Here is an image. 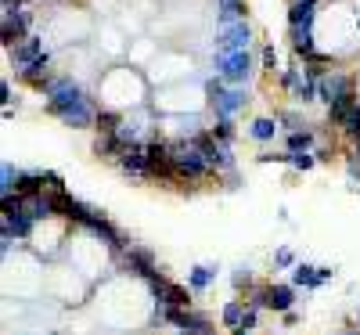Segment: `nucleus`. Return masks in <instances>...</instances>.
Wrapping results in <instances>:
<instances>
[{
	"label": "nucleus",
	"instance_id": "nucleus-9",
	"mask_svg": "<svg viewBox=\"0 0 360 335\" xmlns=\"http://www.w3.org/2000/svg\"><path fill=\"white\" fill-rule=\"evenodd\" d=\"M119 263H123V270L127 274H134V278H141V282H148V278H155L159 274V260H155V253L148 249V246H130L119 253Z\"/></svg>",
	"mask_w": 360,
	"mask_h": 335
},
{
	"label": "nucleus",
	"instance_id": "nucleus-6",
	"mask_svg": "<svg viewBox=\"0 0 360 335\" xmlns=\"http://www.w3.org/2000/svg\"><path fill=\"white\" fill-rule=\"evenodd\" d=\"M213 72L224 76L227 83H249L256 76V62H252L249 51H217Z\"/></svg>",
	"mask_w": 360,
	"mask_h": 335
},
{
	"label": "nucleus",
	"instance_id": "nucleus-14",
	"mask_svg": "<svg viewBox=\"0 0 360 335\" xmlns=\"http://www.w3.org/2000/svg\"><path fill=\"white\" fill-rule=\"evenodd\" d=\"M295 307V285L292 282H266V310L288 314Z\"/></svg>",
	"mask_w": 360,
	"mask_h": 335
},
{
	"label": "nucleus",
	"instance_id": "nucleus-3",
	"mask_svg": "<svg viewBox=\"0 0 360 335\" xmlns=\"http://www.w3.org/2000/svg\"><path fill=\"white\" fill-rule=\"evenodd\" d=\"M205 101L213 108V119H234L238 112L249 108V90L245 83H227L224 76H209L205 80Z\"/></svg>",
	"mask_w": 360,
	"mask_h": 335
},
{
	"label": "nucleus",
	"instance_id": "nucleus-13",
	"mask_svg": "<svg viewBox=\"0 0 360 335\" xmlns=\"http://www.w3.org/2000/svg\"><path fill=\"white\" fill-rule=\"evenodd\" d=\"M288 47L303 62L310 54H317V25H288Z\"/></svg>",
	"mask_w": 360,
	"mask_h": 335
},
{
	"label": "nucleus",
	"instance_id": "nucleus-25",
	"mask_svg": "<svg viewBox=\"0 0 360 335\" xmlns=\"http://www.w3.org/2000/svg\"><path fill=\"white\" fill-rule=\"evenodd\" d=\"M18 177H22V170H18V166H11V163L0 166V198H4V195H15Z\"/></svg>",
	"mask_w": 360,
	"mask_h": 335
},
{
	"label": "nucleus",
	"instance_id": "nucleus-20",
	"mask_svg": "<svg viewBox=\"0 0 360 335\" xmlns=\"http://www.w3.org/2000/svg\"><path fill=\"white\" fill-rule=\"evenodd\" d=\"M217 274H220V270H217L213 263H198V267H191V270H188V285H191V292H205L209 285L217 282Z\"/></svg>",
	"mask_w": 360,
	"mask_h": 335
},
{
	"label": "nucleus",
	"instance_id": "nucleus-12",
	"mask_svg": "<svg viewBox=\"0 0 360 335\" xmlns=\"http://www.w3.org/2000/svg\"><path fill=\"white\" fill-rule=\"evenodd\" d=\"M44 54H47V40L40 33H29L25 40H18L15 47H8V62L15 65V72H22L25 65H33L37 58H44Z\"/></svg>",
	"mask_w": 360,
	"mask_h": 335
},
{
	"label": "nucleus",
	"instance_id": "nucleus-29",
	"mask_svg": "<svg viewBox=\"0 0 360 335\" xmlns=\"http://www.w3.org/2000/svg\"><path fill=\"white\" fill-rule=\"evenodd\" d=\"M0 101H4V119H11V105H18V98H15V87L8 76L0 80Z\"/></svg>",
	"mask_w": 360,
	"mask_h": 335
},
{
	"label": "nucleus",
	"instance_id": "nucleus-16",
	"mask_svg": "<svg viewBox=\"0 0 360 335\" xmlns=\"http://www.w3.org/2000/svg\"><path fill=\"white\" fill-rule=\"evenodd\" d=\"M321 0H288V25H317Z\"/></svg>",
	"mask_w": 360,
	"mask_h": 335
},
{
	"label": "nucleus",
	"instance_id": "nucleus-4",
	"mask_svg": "<svg viewBox=\"0 0 360 335\" xmlns=\"http://www.w3.org/2000/svg\"><path fill=\"white\" fill-rule=\"evenodd\" d=\"M47 112H51L54 119H62V123L72 127V130H94L101 105H98V98L86 90V94H79V98H72V101H65V105H51Z\"/></svg>",
	"mask_w": 360,
	"mask_h": 335
},
{
	"label": "nucleus",
	"instance_id": "nucleus-11",
	"mask_svg": "<svg viewBox=\"0 0 360 335\" xmlns=\"http://www.w3.org/2000/svg\"><path fill=\"white\" fill-rule=\"evenodd\" d=\"M119 173H127L134 180H152L148 177V144H123V151L112 159Z\"/></svg>",
	"mask_w": 360,
	"mask_h": 335
},
{
	"label": "nucleus",
	"instance_id": "nucleus-5",
	"mask_svg": "<svg viewBox=\"0 0 360 335\" xmlns=\"http://www.w3.org/2000/svg\"><path fill=\"white\" fill-rule=\"evenodd\" d=\"M33 22H37V11L29 4H18V8H4L0 11V44L15 47L18 40H25L29 33H33Z\"/></svg>",
	"mask_w": 360,
	"mask_h": 335
},
{
	"label": "nucleus",
	"instance_id": "nucleus-32",
	"mask_svg": "<svg viewBox=\"0 0 360 335\" xmlns=\"http://www.w3.org/2000/svg\"><path fill=\"white\" fill-rule=\"evenodd\" d=\"M356 159H360V141H356Z\"/></svg>",
	"mask_w": 360,
	"mask_h": 335
},
{
	"label": "nucleus",
	"instance_id": "nucleus-26",
	"mask_svg": "<svg viewBox=\"0 0 360 335\" xmlns=\"http://www.w3.org/2000/svg\"><path fill=\"white\" fill-rule=\"evenodd\" d=\"M339 130H342V134H346L353 144L360 141V101H356V105L346 112V119H342V127H339Z\"/></svg>",
	"mask_w": 360,
	"mask_h": 335
},
{
	"label": "nucleus",
	"instance_id": "nucleus-27",
	"mask_svg": "<svg viewBox=\"0 0 360 335\" xmlns=\"http://www.w3.org/2000/svg\"><path fill=\"white\" fill-rule=\"evenodd\" d=\"M209 134H213L217 141H224V144H231V141H234V119H213Z\"/></svg>",
	"mask_w": 360,
	"mask_h": 335
},
{
	"label": "nucleus",
	"instance_id": "nucleus-22",
	"mask_svg": "<svg viewBox=\"0 0 360 335\" xmlns=\"http://www.w3.org/2000/svg\"><path fill=\"white\" fill-rule=\"evenodd\" d=\"M245 310H249V299H231L227 307L220 310V321L227 328H238V324H242V317H245Z\"/></svg>",
	"mask_w": 360,
	"mask_h": 335
},
{
	"label": "nucleus",
	"instance_id": "nucleus-21",
	"mask_svg": "<svg viewBox=\"0 0 360 335\" xmlns=\"http://www.w3.org/2000/svg\"><path fill=\"white\" fill-rule=\"evenodd\" d=\"M314 141H317L314 127H299V130H292V134L285 137V148H288V151H310Z\"/></svg>",
	"mask_w": 360,
	"mask_h": 335
},
{
	"label": "nucleus",
	"instance_id": "nucleus-7",
	"mask_svg": "<svg viewBox=\"0 0 360 335\" xmlns=\"http://www.w3.org/2000/svg\"><path fill=\"white\" fill-rule=\"evenodd\" d=\"M148 292L155 296V307H180V310H191V285H176L169 282L166 274H155V278H148Z\"/></svg>",
	"mask_w": 360,
	"mask_h": 335
},
{
	"label": "nucleus",
	"instance_id": "nucleus-24",
	"mask_svg": "<svg viewBox=\"0 0 360 335\" xmlns=\"http://www.w3.org/2000/svg\"><path fill=\"white\" fill-rule=\"evenodd\" d=\"M288 166H292L295 173L314 170V166H317V151H314V148H310V151H288Z\"/></svg>",
	"mask_w": 360,
	"mask_h": 335
},
{
	"label": "nucleus",
	"instance_id": "nucleus-1",
	"mask_svg": "<svg viewBox=\"0 0 360 335\" xmlns=\"http://www.w3.org/2000/svg\"><path fill=\"white\" fill-rule=\"evenodd\" d=\"M101 105L105 108H119V112H134L141 105H148V80L137 69L115 65L101 76Z\"/></svg>",
	"mask_w": 360,
	"mask_h": 335
},
{
	"label": "nucleus",
	"instance_id": "nucleus-31",
	"mask_svg": "<svg viewBox=\"0 0 360 335\" xmlns=\"http://www.w3.org/2000/svg\"><path fill=\"white\" fill-rule=\"evenodd\" d=\"M274 267L292 270V267H295V253H292V249H278V253H274Z\"/></svg>",
	"mask_w": 360,
	"mask_h": 335
},
{
	"label": "nucleus",
	"instance_id": "nucleus-10",
	"mask_svg": "<svg viewBox=\"0 0 360 335\" xmlns=\"http://www.w3.org/2000/svg\"><path fill=\"white\" fill-rule=\"evenodd\" d=\"M256 40L249 18L231 22V25H217V51H249V44Z\"/></svg>",
	"mask_w": 360,
	"mask_h": 335
},
{
	"label": "nucleus",
	"instance_id": "nucleus-19",
	"mask_svg": "<svg viewBox=\"0 0 360 335\" xmlns=\"http://www.w3.org/2000/svg\"><path fill=\"white\" fill-rule=\"evenodd\" d=\"M249 18V4L245 0H217V25H231Z\"/></svg>",
	"mask_w": 360,
	"mask_h": 335
},
{
	"label": "nucleus",
	"instance_id": "nucleus-23",
	"mask_svg": "<svg viewBox=\"0 0 360 335\" xmlns=\"http://www.w3.org/2000/svg\"><path fill=\"white\" fill-rule=\"evenodd\" d=\"M259 72H266V76L281 72V58H278L274 44H263V51H259Z\"/></svg>",
	"mask_w": 360,
	"mask_h": 335
},
{
	"label": "nucleus",
	"instance_id": "nucleus-8",
	"mask_svg": "<svg viewBox=\"0 0 360 335\" xmlns=\"http://www.w3.org/2000/svg\"><path fill=\"white\" fill-rule=\"evenodd\" d=\"M356 94V76L353 72H342V69H328L324 76H317V101L332 105L339 98H349Z\"/></svg>",
	"mask_w": 360,
	"mask_h": 335
},
{
	"label": "nucleus",
	"instance_id": "nucleus-2",
	"mask_svg": "<svg viewBox=\"0 0 360 335\" xmlns=\"http://www.w3.org/2000/svg\"><path fill=\"white\" fill-rule=\"evenodd\" d=\"M169 156H173L176 184H198V180H217L195 137H169Z\"/></svg>",
	"mask_w": 360,
	"mask_h": 335
},
{
	"label": "nucleus",
	"instance_id": "nucleus-28",
	"mask_svg": "<svg viewBox=\"0 0 360 335\" xmlns=\"http://www.w3.org/2000/svg\"><path fill=\"white\" fill-rule=\"evenodd\" d=\"M231 285H234V292H249L252 289V267H238L231 274Z\"/></svg>",
	"mask_w": 360,
	"mask_h": 335
},
{
	"label": "nucleus",
	"instance_id": "nucleus-17",
	"mask_svg": "<svg viewBox=\"0 0 360 335\" xmlns=\"http://www.w3.org/2000/svg\"><path fill=\"white\" fill-rule=\"evenodd\" d=\"M278 130H281V119L278 115H256L252 123H249V130H245V137H252L256 144H270L278 137Z\"/></svg>",
	"mask_w": 360,
	"mask_h": 335
},
{
	"label": "nucleus",
	"instance_id": "nucleus-30",
	"mask_svg": "<svg viewBox=\"0 0 360 335\" xmlns=\"http://www.w3.org/2000/svg\"><path fill=\"white\" fill-rule=\"evenodd\" d=\"M278 119H281V127H285L288 134H292V130H299V127H307V123H303V115H299V112H281Z\"/></svg>",
	"mask_w": 360,
	"mask_h": 335
},
{
	"label": "nucleus",
	"instance_id": "nucleus-18",
	"mask_svg": "<svg viewBox=\"0 0 360 335\" xmlns=\"http://www.w3.org/2000/svg\"><path fill=\"white\" fill-rule=\"evenodd\" d=\"M292 285L295 289H321L324 285V274L314 263H295L292 267Z\"/></svg>",
	"mask_w": 360,
	"mask_h": 335
},
{
	"label": "nucleus",
	"instance_id": "nucleus-15",
	"mask_svg": "<svg viewBox=\"0 0 360 335\" xmlns=\"http://www.w3.org/2000/svg\"><path fill=\"white\" fill-rule=\"evenodd\" d=\"M51 65H54V54L47 51L44 58H37L33 65H25V69L18 72V80H22V83H29V87H37V90H44V83L54 76V69H51Z\"/></svg>",
	"mask_w": 360,
	"mask_h": 335
}]
</instances>
